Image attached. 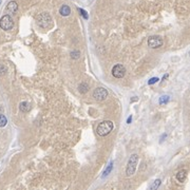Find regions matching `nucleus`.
<instances>
[{
    "instance_id": "f257e3e1",
    "label": "nucleus",
    "mask_w": 190,
    "mask_h": 190,
    "mask_svg": "<svg viewBox=\"0 0 190 190\" xmlns=\"http://www.w3.org/2000/svg\"><path fill=\"white\" fill-rule=\"evenodd\" d=\"M36 22L42 29H50L53 25V19L49 13L42 12L36 18Z\"/></svg>"
},
{
    "instance_id": "f03ea898",
    "label": "nucleus",
    "mask_w": 190,
    "mask_h": 190,
    "mask_svg": "<svg viewBox=\"0 0 190 190\" xmlns=\"http://www.w3.org/2000/svg\"><path fill=\"white\" fill-rule=\"evenodd\" d=\"M114 128V125L111 121H101L97 127V134L99 136H106L108 134H110L112 130Z\"/></svg>"
},
{
    "instance_id": "7ed1b4c3",
    "label": "nucleus",
    "mask_w": 190,
    "mask_h": 190,
    "mask_svg": "<svg viewBox=\"0 0 190 190\" xmlns=\"http://www.w3.org/2000/svg\"><path fill=\"white\" fill-rule=\"evenodd\" d=\"M138 163V155L137 154H132L129 158L126 167V175L127 176H132L135 173L136 167Z\"/></svg>"
},
{
    "instance_id": "20e7f679",
    "label": "nucleus",
    "mask_w": 190,
    "mask_h": 190,
    "mask_svg": "<svg viewBox=\"0 0 190 190\" xmlns=\"http://www.w3.org/2000/svg\"><path fill=\"white\" fill-rule=\"evenodd\" d=\"M13 27H14V21H13L12 17H11L9 14L1 17V19H0V27H1L2 30L9 31L11 30Z\"/></svg>"
},
{
    "instance_id": "39448f33",
    "label": "nucleus",
    "mask_w": 190,
    "mask_h": 190,
    "mask_svg": "<svg viewBox=\"0 0 190 190\" xmlns=\"http://www.w3.org/2000/svg\"><path fill=\"white\" fill-rule=\"evenodd\" d=\"M93 97L95 100L97 101H103L108 97V91L105 88H96L93 91Z\"/></svg>"
},
{
    "instance_id": "423d86ee",
    "label": "nucleus",
    "mask_w": 190,
    "mask_h": 190,
    "mask_svg": "<svg viewBox=\"0 0 190 190\" xmlns=\"http://www.w3.org/2000/svg\"><path fill=\"white\" fill-rule=\"evenodd\" d=\"M126 68L123 64H116L112 69V75L116 78H123L126 75Z\"/></svg>"
},
{
    "instance_id": "0eeeda50",
    "label": "nucleus",
    "mask_w": 190,
    "mask_h": 190,
    "mask_svg": "<svg viewBox=\"0 0 190 190\" xmlns=\"http://www.w3.org/2000/svg\"><path fill=\"white\" fill-rule=\"evenodd\" d=\"M148 46L151 49H157L163 46V39L160 36H151L148 38Z\"/></svg>"
},
{
    "instance_id": "6e6552de",
    "label": "nucleus",
    "mask_w": 190,
    "mask_h": 190,
    "mask_svg": "<svg viewBox=\"0 0 190 190\" xmlns=\"http://www.w3.org/2000/svg\"><path fill=\"white\" fill-rule=\"evenodd\" d=\"M18 10V4L16 1H11V2H9L8 7H7V13H8L9 15L10 14H14V13H16Z\"/></svg>"
},
{
    "instance_id": "1a4fd4ad",
    "label": "nucleus",
    "mask_w": 190,
    "mask_h": 190,
    "mask_svg": "<svg viewBox=\"0 0 190 190\" xmlns=\"http://www.w3.org/2000/svg\"><path fill=\"white\" fill-rule=\"evenodd\" d=\"M186 178H187V171H186L185 169H182V170H180L176 173V180L180 183L185 182Z\"/></svg>"
},
{
    "instance_id": "9d476101",
    "label": "nucleus",
    "mask_w": 190,
    "mask_h": 190,
    "mask_svg": "<svg viewBox=\"0 0 190 190\" xmlns=\"http://www.w3.org/2000/svg\"><path fill=\"white\" fill-rule=\"evenodd\" d=\"M59 13L60 15L62 16H69L70 14H71V9H70V7H68V5H62L59 10Z\"/></svg>"
},
{
    "instance_id": "9b49d317",
    "label": "nucleus",
    "mask_w": 190,
    "mask_h": 190,
    "mask_svg": "<svg viewBox=\"0 0 190 190\" xmlns=\"http://www.w3.org/2000/svg\"><path fill=\"white\" fill-rule=\"evenodd\" d=\"M19 109L21 110L22 112H25V113H27V112H29L31 110V105L27 103V101H22L21 104H20L19 106Z\"/></svg>"
},
{
    "instance_id": "f8f14e48",
    "label": "nucleus",
    "mask_w": 190,
    "mask_h": 190,
    "mask_svg": "<svg viewBox=\"0 0 190 190\" xmlns=\"http://www.w3.org/2000/svg\"><path fill=\"white\" fill-rule=\"evenodd\" d=\"M88 90H89V85L86 84V82H82V84L78 86V91L80 92V93H86Z\"/></svg>"
},
{
    "instance_id": "ddd939ff",
    "label": "nucleus",
    "mask_w": 190,
    "mask_h": 190,
    "mask_svg": "<svg viewBox=\"0 0 190 190\" xmlns=\"http://www.w3.org/2000/svg\"><path fill=\"white\" fill-rule=\"evenodd\" d=\"M112 168H113V163H110L108 165V167L106 168V170H105V172H104V174H103V178H106V176H108L109 175V173L111 172L112 171Z\"/></svg>"
},
{
    "instance_id": "4468645a",
    "label": "nucleus",
    "mask_w": 190,
    "mask_h": 190,
    "mask_svg": "<svg viewBox=\"0 0 190 190\" xmlns=\"http://www.w3.org/2000/svg\"><path fill=\"white\" fill-rule=\"evenodd\" d=\"M8 124V119L3 114H0V127H4Z\"/></svg>"
},
{
    "instance_id": "2eb2a0df",
    "label": "nucleus",
    "mask_w": 190,
    "mask_h": 190,
    "mask_svg": "<svg viewBox=\"0 0 190 190\" xmlns=\"http://www.w3.org/2000/svg\"><path fill=\"white\" fill-rule=\"evenodd\" d=\"M160 180H155L154 181V183H153L152 185H151V187H150V189L151 190H155V189H157L158 187L160 186Z\"/></svg>"
},
{
    "instance_id": "dca6fc26",
    "label": "nucleus",
    "mask_w": 190,
    "mask_h": 190,
    "mask_svg": "<svg viewBox=\"0 0 190 190\" xmlns=\"http://www.w3.org/2000/svg\"><path fill=\"white\" fill-rule=\"evenodd\" d=\"M169 101V96L168 95H164V96H162L160 98V104L163 105V104H166V103H168Z\"/></svg>"
},
{
    "instance_id": "f3484780",
    "label": "nucleus",
    "mask_w": 190,
    "mask_h": 190,
    "mask_svg": "<svg viewBox=\"0 0 190 190\" xmlns=\"http://www.w3.org/2000/svg\"><path fill=\"white\" fill-rule=\"evenodd\" d=\"M71 57L74 58V59H77V58L80 57V52H78V51H73V52H71Z\"/></svg>"
},
{
    "instance_id": "a211bd4d",
    "label": "nucleus",
    "mask_w": 190,
    "mask_h": 190,
    "mask_svg": "<svg viewBox=\"0 0 190 190\" xmlns=\"http://www.w3.org/2000/svg\"><path fill=\"white\" fill-rule=\"evenodd\" d=\"M7 73V68L3 64H0V76H2Z\"/></svg>"
},
{
    "instance_id": "6ab92c4d",
    "label": "nucleus",
    "mask_w": 190,
    "mask_h": 190,
    "mask_svg": "<svg viewBox=\"0 0 190 190\" xmlns=\"http://www.w3.org/2000/svg\"><path fill=\"white\" fill-rule=\"evenodd\" d=\"M78 12L82 14V17H84L85 19H88V18H89V16H88V14H87V12L85 10H82V9H78Z\"/></svg>"
},
{
    "instance_id": "aec40b11",
    "label": "nucleus",
    "mask_w": 190,
    "mask_h": 190,
    "mask_svg": "<svg viewBox=\"0 0 190 190\" xmlns=\"http://www.w3.org/2000/svg\"><path fill=\"white\" fill-rule=\"evenodd\" d=\"M158 82V78L157 77H152V78L150 79L148 82V85H153V84H155V82Z\"/></svg>"
},
{
    "instance_id": "412c9836",
    "label": "nucleus",
    "mask_w": 190,
    "mask_h": 190,
    "mask_svg": "<svg viewBox=\"0 0 190 190\" xmlns=\"http://www.w3.org/2000/svg\"><path fill=\"white\" fill-rule=\"evenodd\" d=\"M131 119H132V117H131V116H130V117H129V118H128V121H127V123H128V124H130Z\"/></svg>"
},
{
    "instance_id": "4be33fe9",
    "label": "nucleus",
    "mask_w": 190,
    "mask_h": 190,
    "mask_svg": "<svg viewBox=\"0 0 190 190\" xmlns=\"http://www.w3.org/2000/svg\"><path fill=\"white\" fill-rule=\"evenodd\" d=\"M2 111H3V110H2V108H1V107H0V114H2Z\"/></svg>"
},
{
    "instance_id": "5701e85b",
    "label": "nucleus",
    "mask_w": 190,
    "mask_h": 190,
    "mask_svg": "<svg viewBox=\"0 0 190 190\" xmlns=\"http://www.w3.org/2000/svg\"><path fill=\"white\" fill-rule=\"evenodd\" d=\"M1 1H2V0H0V4H1Z\"/></svg>"
}]
</instances>
